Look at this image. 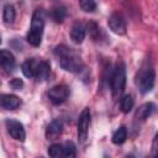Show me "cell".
<instances>
[{
    "mask_svg": "<svg viewBox=\"0 0 158 158\" xmlns=\"http://www.w3.org/2000/svg\"><path fill=\"white\" fill-rule=\"evenodd\" d=\"M68 96H69V89L62 84L54 85L48 91V98H49L51 102H53L54 105H59V104L64 102L68 99Z\"/></svg>",
    "mask_w": 158,
    "mask_h": 158,
    "instance_id": "ba28073f",
    "label": "cell"
},
{
    "mask_svg": "<svg viewBox=\"0 0 158 158\" xmlns=\"http://www.w3.org/2000/svg\"><path fill=\"white\" fill-rule=\"evenodd\" d=\"M0 43H1V40H0Z\"/></svg>",
    "mask_w": 158,
    "mask_h": 158,
    "instance_id": "d4e9b609",
    "label": "cell"
},
{
    "mask_svg": "<svg viewBox=\"0 0 158 158\" xmlns=\"http://www.w3.org/2000/svg\"><path fill=\"white\" fill-rule=\"evenodd\" d=\"M38 62L35 59H27L26 62L22 63V73L25 74V77L27 78H35V73H36V68H37Z\"/></svg>",
    "mask_w": 158,
    "mask_h": 158,
    "instance_id": "5bb4252c",
    "label": "cell"
},
{
    "mask_svg": "<svg viewBox=\"0 0 158 158\" xmlns=\"http://www.w3.org/2000/svg\"><path fill=\"white\" fill-rule=\"evenodd\" d=\"M126 138H127V131L123 126L120 127L118 130H116L115 133L112 135V142L115 144H122L126 141Z\"/></svg>",
    "mask_w": 158,
    "mask_h": 158,
    "instance_id": "2e32d148",
    "label": "cell"
},
{
    "mask_svg": "<svg viewBox=\"0 0 158 158\" xmlns=\"http://www.w3.org/2000/svg\"><path fill=\"white\" fill-rule=\"evenodd\" d=\"M43 27H44V16L41 10H36L32 16L31 21V27L27 33V42L35 47L41 44L42 41V33H43Z\"/></svg>",
    "mask_w": 158,
    "mask_h": 158,
    "instance_id": "7a4b0ae2",
    "label": "cell"
},
{
    "mask_svg": "<svg viewBox=\"0 0 158 158\" xmlns=\"http://www.w3.org/2000/svg\"><path fill=\"white\" fill-rule=\"evenodd\" d=\"M89 127H90V109L85 107L78 118V125H77V133H78V139L80 142H84L88 137V132H89Z\"/></svg>",
    "mask_w": 158,
    "mask_h": 158,
    "instance_id": "5b68a950",
    "label": "cell"
},
{
    "mask_svg": "<svg viewBox=\"0 0 158 158\" xmlns=\"http://www.w3.org/2000/svg\"><path fill=\"white\" fill-rule=\"evenodd\" d=\"M62 128H63V125L60 121L58 120H54L52 121L48 126H47V130H46V137L48 139H56L60 136L62 133Z\"/></svg>",
    "mask_w": 158,
    "mask_h": 158,
    "instance_id": "9c48e42d",
    "label": "cell"
},
{
    "mask_svg": "<svg viewBox=\"0 0 158 158\" xmlns=\"http://www.w3.org/2000/svg\"><path fill=\"white\" fill-rule=\"evenodd\" d=\"M153 111H154V104H152V102H146V104H143V105L137 110L136 116H137V118H139V120H146V118H148V117L152 115Z\"/></svg>",
    "mask_w": 158,
    "mask_h": 158,
    "instance_id": "9a60e30c",
    "label": "cell"
},
{
    "mask_svg": "<svg viewBox=\"0 0 158 158\" xmlns=\"http://www.w3.org/2000/svg\"><path fill=\"white\" fill-rule=\"evenodd\" d=\"M156 146H157V137H156L154 141H153V147H152V149H153V156H156V151H157Z\"/></svg>",
    "mask_w": 158,
    "mask_h": 158,
    "instance_id": "cb8c5ba5",
    "label": "cell"
},
{
    "mask_svg": "<svg viewBox=\"0 0 158 158\" xmlns=\"http://www.w3.org/2000/svg\"><path fill=\"white\" fill-rule=\"evenodd\" d=\"M0 105L7 110H15L20 106V99L16 95L6 94L0 98Z\"/></svg>",
    "mask_w": 158,
    "mask_h": 158,
    "instance_id": "30bf717a",
    "label": "cell"
},
{
    "mask_svg": "<svg viewBox=\"0 0 158 158\" xmlns=\"http://www.w3.org/2000/svg\"><path fill=\"white\" fill-rule=\"evenodd\" d=\"M22 85H23V83H22V80L19 79V78H15V79H12V80L10 81V86H11L12 89H15V90H20V89L22 88Z\"/></svg>",
    "mask_w": 158,
    "mask_h": 158,
    "instance_id": "603a6c76",
    "label": "cell"
},
{
    "mask_svg": "<svg viewBox=\"0 0 158 158\" xmlns=\"http://www.w3.org/2000/svg\"><path fill=\"white\" fill-rule=\"evenodd\" d=\"M54 54L58 58L59 64L64 70L72 72V73H78L81 70L83 62L79 58V56L70 48L65 46H58L54 51Z\"/></svg>",
    "mask_w": 158,
    "mask_h": 158,
    "instance_id": "6da1fadb",
    "label": "cell"
},
{
    "mask_svg": "<svg viewBox=\"0 0 158 158\" xmlns=\"http://www.w3.org/2000/svg\"><path fill=\"white\" fill-rule=\"evenodd\" d=\"M5 125H6V128H7L9 135H10L14 139H16V141H19V142H23V141H25V138H26V132H25L23 125H22L20 121L9 118V120L5 121Z\"/></svg>",
    "mask_w": 158,
    "mask_h": 158,
    "instance_id": "8992f818",
    "label": "cell"
},
{
    "mask_svg": "<svg viewBox=\"0 0 158 158\" xmlns=\"http://www.w3.org/2000/svg\"><path fill=\"white\" fill-rule=\"evenodd\" d=\"M52 16H53L54 21L62 22V21L64 20V17H65V10H64V7H56V9L53 10Z\"/></svg>",
    "mask_w": 158,
    "mask_h": 158,
    "instance_id": "7402d4cb",
    "label": "cell"
},
{
    "mask_svg": "<svg viewBox=\"0 0 158 158\" xmlns=\"http://www.w3.org/2000/svg\"><path fill=\"white\" fill-rule=\"evenodd\" d=\"M15 64V58L9 51H0V67L4 69H11Z\"/></svg>",
    "mask_w": 158,
    "mask_h": 158,
    "instance_id": "4fadbf2b",
    "label": "cell"
},
{
    "mask_svg": "<svg viewBox=\"0 0 158 158\" xmlns=\"http://www.w3.org/2000/svg\"><path fill=\"white\" fill-rule=\"evenodd\" d=\"M154 70L152 67H143L138 75H137V85L141 90V93L146 94V93H149L152 89H153V85H154Z\"/></svg>",
    "mask_w": 158,
    "mask_h": 158,
    "instance_id": "3957f363",
    "label": "cell"
},
{
    "mask_svg": "<svg viewBox=\"0 0 158 158\" xmlns=\"http://www.w3.org/2000/svg\"><path fill=\"white\" fill-rule=\"evenodd\" d=\"M75 156V146L72 142H65L63 144V157H74Z\"/></svg>",
    "mask_w": 158,
    "mask_h": 158,
    "instance_id": "44dd1931",
    "label": "cell"
},
{
    "mask_svg": "<svg viewBox=\"0 0 158 158\" xmlns=\"http://www.w3.org/2000/svg\"><path fill=\"white\" fill-rule=\"evenodd\" d=\"M79 5H80L81 10L85 12H93L96 9L95 0H79Z\"/></svg>",
    "mask_w": 158,
    "mask_h": 158,
    "instance_id": "ffe728a7",
    "label": "cell"
},
{
    "mask_svg": "<svg viewBox=\"0 0 158 158\" xmlns=\"http://www.w3.org/2000/svg\"><path fill=\"white\" fill-rule=\"evenodd\" d=\"M49 64L47 62H38L37 64V68H36V73H35V78L40 81L42 80H46L49 75Z\"/></svg>",
    "mask_w": 158,
    "mask_h": 158,
    "instance_id": "7c38bea8",
    "label": "cell"
},
{
    "mask_svg": "<svg viewBox=\"0 0 158 158\" xmlns=\"http://www.w3.org/2000/svg\"><path fill=\"white\" fill-rule=\"evenodd\" d=\"M70 38L74 43H81L85 38V28L83 27L81 23H74L72 30H70Z\"/></svg>",
    "mask_w": 158,
    "mask_h": 158,
    "instance_id": "8fae6325",
    "label": "cell"
},
{
    "mask_svg": "<svg viewBox=\"0 0 158 158\" xmlns=\"http://www.w3.org/2000/svg\"><path fill=\"white\" fill-rule=\"evenodd\" d=\"M107 25L110 27V30L116 33V35H125L126 33V21L123 19V16L120 12H112L107 20Z\"/></svg>",
    "mask_w": 158,
    "mask_h": 158,
    "instance_id": "52a82bcc",
    "label": "cell"
},
{
    "mask_svg": "<svg viewBox=\"0 0 158 158\" xmlns=\"http://www.w3.org/2000/svg\"><path fill=\"white\" fill-rule=\"evenodd\" d=\"M120 105H121V110H122V112H125V114L130 112V111L132 110V107H133V98H132V95L126 94V95L121 99Z\"/></svg>",
    "mask_w": 158,
    "mask_h": 158,
    "instance_id": "e0dca14e",
    "label": "cell"
},
{
    "mask_svg": "<svg viewBox=\"0 0 158 158\" xmlns=\"http://www.w3.org/2000/svg\"><path fill=\"white\" fill-rule=\"evenodd\" d=\"M48 154L52 158H60V157H63V144H52L48 148Z\"/></svg>",
    "mask_w": 158,
    "mask_h": 158,
    "instance_id": "d6986e66",
    "label": "cell"
},
{
    "mask_svg": "<svg viewBox=\"0 0 158 158\" xmlns=\"http://www.w3.org/2000/svg\"><path fill=\"white\" fill-rule=\"evenodd\" d=\"M126 84V69H125V64L123 63H118L115 68V72L112 74L111 78V90H112V95L116 98L118 96L125 88Z\"/></svg>",
    "mask_w": 158,
    "mask_h": 158,
    "instance_id": "277c9868",
    "label": "cell"
},
{
    "mask_svg": "<svg viewBox=\"0 0 158 158\" xmlns=\"http://www.w3.org/2000/svg\"><path fill=\"white\" fill-rule=\"evenodd\" d=\"M4 21L5 23H12L14 20H15V16H16V12H15V9L12 5H6L4 7Z\"/></svg>",
    "mask_w": 158,
    "mask_h": 158,
    "instance_id": "ac0fdd59",
    "label": "cell"
}]
</instances>
